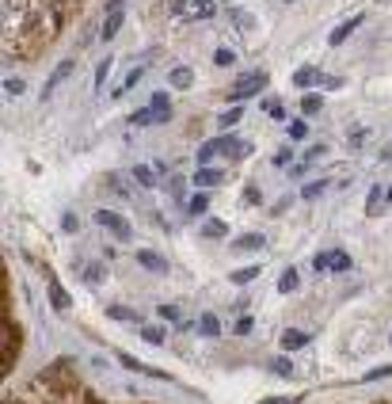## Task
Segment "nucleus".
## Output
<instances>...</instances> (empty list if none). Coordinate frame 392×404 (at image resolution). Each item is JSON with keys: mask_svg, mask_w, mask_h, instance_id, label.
Listing matches in <instances>:
<instances>
[{"mask_svg": "<svg viewBox=\"0 0 392 404\" xmlns=\"http://www.w3.org/2000/svg\"><path fill=\"white\" fill-rule=\"evenodd\" d=\"M133 180H138L141 187H153V183H156V172H153L149 164H138V168H133Z\"/></svg>", "mask_w": 392, "mask_h": 404, "instance_id": "nucleus-20", "label": "nucleus"}, {"mask_svg": "<svg viewBox=\"0 0 392 404\" xmlns=\"http://www.w3.org/2000/svg\"><path fill=\"white\" fill-rule=\"evenodd\" d=\"M225 233H229V225H225V222H217V217H210V222H206V237L221 240Z\"/></svg>", "mask_w": 392, "mask_h": 404, "instance_id": "nucleus-27", "label": "nucleus"}, {"mask_svg": "<svg viewBox=\"0 0 392 404\" xmlns=\"http://www.w3.org/2000/svg\"><path fill=\"white\" fill-rule=\"evenodd\" d=\"M267 88V73L263 69H252V73H244V76H237V84H232L225 96L232 99V103H244V99H252V96H259V92Z\"/></svg>", "mask_w": 392, "mask_h": 404, "instance_id": "nucleus-1", "label": "nucleus"}, {"mask_svg": "<svg viewBox=\"0 0 392 404\" xmlns=\"http://www.w3.org/2000/svg\"><path fill=\"white\" fill-rule=\"evenodd\" d=\"M389 202H392V187H389Z\"/></svg>", "mask_w": 392, "mask_h": 404, "instance_id": "nucleus-44", "label": "nucleus"}, {"mask_svg": "<svg viewBox=\"0 0 392 404\" xmlns=\"http://www.w3.org/2000/svg\"><path fill=\"white\" fill-rule=\"evenodd\" d=\"M141 76H145V69H133V73H130V76H126V84H122V92H130V88H133V84H138V81H141Z\"/></svg>", "mask_w": 392, "mask_h": 404, "instance_id": "nucleus-36", "label": "nucleus"}, {"mask_svg": "<svg viewBox=\"0 0 392 404\" xmlns=\"http://www.w3.org/2000/svg\"><path fill=\"white\" fill-rule=\"evenodd\" d=\"M232 19H237V23H240V27H252V23H255V19H252V16H248V12H232Z\"/></svg>", "mask_w": 392, "mask_h": 404, "instance_id": "nucleus-39", "label": "nucleus"}, {"mask_svg": "<svg viewBox=\"0 0 392 404\" xmlns=\"http://www.w3.org/2000/svg\"><path fill=\"white\" fill-rule=\"evenodd\" d=\"M46 294H50V306L58 309V313H69V306H73V297H69V290L61 286L58 279H50V286H46Z\"/></svg>", "mask_w": 392, "mask_h": 404, "instance_id": "nucleus-4", "label": "nucleus"}, {"mask_svg": "<svg viewBox=\"0 0 392 404\" xmlns=\"http://www.w3.org/2000/svg\"><path fill=\"white\" fill-rule=\"evenodd\" d=\"M168 84H172V88H179V92H187L190 84H195V73H190L187 65H179V69H172V73H168Z\"/></svg>", "mask_w": 392, "mask_h": 404, "instance_id": "nucleus-12", "label": "nucleus"}, {"mask_svg": "<svg viewBox=\"0 0 392 404\" xmlns=\"http://www.w3.org/2000/svg\"><path fill=\"white\" fill-rule=\"evenodd\" d=\"M255 275H263V271H259V264H248V267H237V271H232L229 279L237 282V286H248V282H255Z\"/></svg>", "mask_w": 392, "mask_h": 404, "instance_id": "nucleus-15", "label": "nucleus"}, {"mask_svg": "<svg viewBox=\"0 0 392 404\" xmlns=\"http://www.w3.org/2000/svg\"><path fill=\"white\" fill-rule=\"evenodd\" d=\"M240 118H244V107H240V103H237V107H232V111H225V115L217 118V126H221V130H232V126H237Z\"/></svg>", "mask_w": 392, "mask_h": 404, "instance_id": "nucleus-17", "label": "nucleus"}, {"mask_svg": "<svg viewBox=\"0 0 392 404\" xmlns=\"http://www.w3.org/2000/svg\"><path fill=\"white\" fill-rule=\"evenodd\" d=\"M73 69H76V61H73V58H65V61H61V65L54 69V73H50V81H46V92H42V96H54V88H58L61 81H69V76H73Z\"/></svg>", "mask_w": 392, "mask_h": 404, "instance_id": "nucleus-6", "label": "nucleus"}, {"mask_svg": "<svg viewBox=\"0 0 392 404\" xmlns=\"http://www.w3.org/2000/svg\"><path fill=\"white\" fill-rule=\"evenodd\" d=\"M294 84H297V88H312V84H327V76L320 73V69H297Z\"/></svg>", "mask_w": 392, "mask_h": 404, "instance_id": "nucleus-9", "label": "nucleus"}, {"mask_svg": "<svg viewBox=\"0 0 392 404\" xmlns=\"http://www.w3.org/2000/svg\"><path fill=\"white\" fill-rule=\"evenodd\" d=\"M76 225H80V222H76L73 214H65V217H61V229H65V233H76Z\"/></svg>", "mask_w": 392, "mask_h": 404, "instance_id": "nucleus-38", "label": "nucleus"}, {"mask_svg": "<svg viewBox=\"0 0 392 404\" xmlns=\"http://www.w3.org/2000/svg\"><path fill=\"white\" fill-rule=\"evenodd\" d=\"M267 115L270 118H282V103H267Z\"/></svg>", "mask_w": 392, "mask_h": 404, "instance_id": "nucleus-41", "label": "nucleus"}, {"mask_svg": "<svg viewBox=\"0 0 392 404\" xmlns=\"http://www.w3.org/2000/svg\"><path fill=\"white\" fill-rule=\"evenodd\" d=\"M290 138L305 141V138H309V126H305V123H290Z\"/></svg>", "mask_w": 392, "mask_h": 404, "instance_id": "nucleus-30", "label": "nucleus"}, {"mask_svg": "<svg viewBox=\"0 0 392 404\" xmlns=\"http://www.w3.org/2000/svg\"><path fill=\"white\" fill-rule=\"evenodd\" d=\"M16 343H19V328L8 313H4V370L16 363Z\"/></svg>", "mask_w": 392, "mask_h": 404, "instance_id": "nucleus-3", "label": "nucleus"}, {"mask_svg": "<svg viewBox=\"0 0 392 404\" xmlns=\"http://www.w3.org/2000/svg\"><path fill=\"white\" fill-rule=\"evenodd\" d=\"M327 271H351V256L347 252H331L327 256Z\"/></svg>", "mask_w": 392, "mask_h": 404, "instance_id": "nucleus-19", "label": "nucleus"}, {"mask_svg": "<svg viewBox=\"0 0 392 404\" xmlns=\"http://www.w3.org/2000/svg\"><path fill=\"white\" fill-rule=\"evenodd\" d=\"M305 343H309V332H297V328L282 332V351H301Z\"/></svg>", "mask_w": 392, "mask_h": 404, "instance_id": "nucleus-13", "label": "nucleus"}, {"mask_svg": "<svg viewBox=\"0 0 392 404\" xmlns=\"http://www.w3.org/2000/svg\"><path fill=\"white\" fill-rule=\"evenodd\" d=\"M237 332L244 336V332H252V317H240V324H237Z\"/></svg>", "mask_w": 392, "mask_h": 404, "instance_id": "nucleus-40", "label": "nucleus"}, {"mask_svg": "<svg viewBox=\"0 0 392 404\" xmlns=\"http://www.w3.org/2000/svg\"><path fill=\"white\" fill-rule=\"evenodd\" d=\"M297 401H301V396H267L263 404H297Z\"/></svg>", "mask_w": 392, "mask_h": 404, "instance_id": "nucleus-37", "label": "nucleus"}, {"mask_svg": "<svg viewBox=\"0 0 392 404\" xmlns=\"http://www.w3.org/2000/svg\"><path fill=\"white\" fill-rule=\"evenodd\" d=\"M141 339H145V343H153V347H160V343H164V328L149 324V328H141Z\"/></svg>", "mask_w": 392, "mask_h": 404, "instance_id": "nucleus-25", "label": "nucleus"}, {"mask_svg": "<svg viewBox=\"0 0 392 404\" xmlns=\"http://www.w3.org/2000/svg\"><path fill=\"white\" fill-rule=\"evenodd\" d=\"M149 107L156 111V123H168V118H172V103H168V92H156V96L149 99Z\"/></svg>", "mask_w": 392, "mask_h": 404, "instance_id": "nucleus-10", "label": "nucleus"}, {"mask_svg": "<svg viewBox=\"0 0 392 404\" xmlns=\"http://www.w3.org/2000/svg\"><path fill=\"white\" fill-rule=\"evenodd\" d=\"M198 328H202V336H221V324H217V317H213V313H206L202 317V321H198Z\"/></svg>", "mask_w": 392, "mask_h": 404, "instance_id": "nucleus-21", "label": "nucleus"}, {"mask_svg": "<svg viewBox=\"0 0 392 404\" xmlns=\"http://www.w3.org/2000/svg\"><path fill=\"white\" fill-rule=\"evenodd\" d=\"M270 370L278 374V378H294V363H290V359H274V363H270Z\"/></svg>", "mask_w": 392, "mask_h": 404, "instance_id": "nucleus-26", "label": "nucleus"}, {"mask_svg": "<svg viewBox=\"0 0 392 404\" xmlns=\"http://www.w3.org/2000/svg\"><path fill=\"white\" fill-rule=\"evenodd\" d=\"M213 61H217L221 69H229V65H237V54H232V50H225V46H221L217 54H213Z\"/></svg>", "mask_w": 392, "mask_h": 404, "instance_id": "nucleus-28", "label": "nucleus"}, {"mask_svg": "<svg viewBox=\"0 0 392 404\" xmlns=\"http://www.w3.org/2000/svg\"><path fill=\"white\" fill-rule=\"evenodd\" d=\"M324 187H327V180H316V183H309V187H305L301 195H305V198H316V195H320V191H324Z\"/></svg>", "mask_w": 392, "mask_h": 404, "instance_id": "nucleus-33", "label": "nucleus"}, {"mask_svg": "<svg viewBox=\"0 0 392 404\" xmlns=\"http://www.w3.org/2000/svg\"><path fill=\"white\" fill-rule=\"evenodd\" d=\"M381 198H384V195H381V187H373V191H369V202H366V210H369V214H373V210L381 206Z\"/></svg>", "mask_w": 392, "mask_h": 404, "instance_id": "nucleus-34", "label": "nucleus"}, {"mask_svg": "<svg viewBox=\"0 0 392 404\" xmlns=\"http://www.w3.org/2000/svg\"><path fill=\"white\" fill-rule=\"evenodd\" d=\"M111 4H115V8H118V4H122V0H111Z\"/></svg>", "mask_w": 392, "mask_h": 404, "instance_id": "nucleus-43", "label": "nucleus"}, {"mask_svg": "<svg viewBox=\"0 0 392 404\" xmlns=\"http://www.w3.org/2000/svg\"><path fill=\"white\" fill-rule=\"evenodd\" d=\"M122 8H111V16H107V23H103V31H99V39H103V42H111V39H115V34H118V27H122Z\"/></svg>", "mask_w": 392, "mask_h": 404, "instance_id": "nucleus-11", "label": "nucleus"}, {"mask_svg": "<svg viewBox=\"0 0 392 404\" xmlns=\"http://www.w3.org/2000/svg\"><path fill=\"white\" fill-rule=\"evenodd\" d=\"M130 123H133V126H156V111H153V107H138V111L130 115Z\"/></svg>", "mask_w": 392, "mask_h": 404, "instance_id": "nucleus-18", "label": "nucleus"}, {"mask_svg": "<svg viewBox=\"0 0 392 404\" xmlns=\"http://www.w3.org/2000/svg\"><path fill=\"white\" fill-rule=\"evenodd\" d=\"M96 222L103 225V229H111L118 240H130L133 237V229H130V222H126L122 214H115V210H96Z\"/></svg>", "mask_w": 392, "mask_h": 404, "instance_id": "nucleus-2", "label": "nucleus"}, {"mask_svg": "<svg viewBox=\"0 0 392 404\" xmlns=\"http://www.w3.org/2000/svg\"><path fill=\"white\" fill-rule=\"evenodd\" d=\"M4 92H8V96H19V92H23V81H19V76H8V81H4Z\"/></svg>", "mask_w": 392, "mask_h": 404, "instance_id": "nucleus-31", "label": "nucleus"}, {"mask_svg": "<svg viewBox=\"0 0 392 404\" xmlns=\"http://www.w3.org/2000/svg\"><path fill=\"white\" fill-rule=\"evenodd\" d=\"M160 317L164 321H175V306H160Z\"/></svg>", "mask_w": 392, "mask_h": 404, "instance_id": "nucleus-42", "label": "nucleus"}, {"mask_svg": "<svg viewBox=\"0 0 392 404\" xmlns=\"http://www.w3.org/2000/svg\"><path fill=\"white\" fill-rule=\"evenodd\" d=\"M187 210H190V214H206V210H210V195H206V191H198V195L187 202Z\"/></svg>", "mask_w": 392, "mask_h": 404, "instance_id": "nucleus-22", "label": "nucleus"}, {"mask_svg": "<svg viewBox=\"0 0 392 404\" xmlns=\"http://www.w3.org/2000/svg\"><path fill=\"white\" fill-rule=\"evenodd\" d=\"M358 27H362V16H351L347 23H339V27H335V31H331V39H327V42H331V46H339V42H347L354 31H358Z\"/></svg>", "mask_w": 392, "mask_h": 404, "instance_id": "nucleus-8", "label": "nucleus"}, {"mask_svg": "<svg viewBox=\"0 0 392 404\" xmlns=\"http://www.w3.org/2000/svg\"><path fill=\"white\" fill-rule=\"evenodd\" d=\"M138 264L145 267V271H153V275H168V259H164L160 252H149V248H141V252H138Z\"/></svg>", "mask_w": 392, "mask_h": 404, "instance_id": "nucleus-5", "label": "nucleus"}, {"mask_svg": "<svg viewBox=\"0 0 392 404\" xmlns=\"http://www.w3.org/2000/svg\"><path fill=\"white\" fill-rule=\"evenodd\" d=\"M297 286H301V275H297V267H286V271H282V279H278V290H282V294H294Z\"/></svg>", "mask_w": 392, "mask_h": 404, "instance_id": "nucleus-16", "label": "nucleus"}, {"mask_svg": "<svg viewBox=\"0 0 392 404\" xmlns=\"http://www.w3.org/2000/svg\"><path fill=\"white\" fill-rule=\"evenodd\" d=\"M381 378H392V366H377V370L366 374V381H381Z\"/></svg>", "mask_w": 392, "mask_h": 404, "instance_id": "nucleus-32", "label": "nucleus"}, {"mask_svg": "<svg viewBox=\"0 0 392 404\" xmlns=\"http://www.w3.org/2000/svg\"><path fill=\"white\" fill-rule=\"evenodd\" d=\"M190 183H195V187H213V183H221V172H217V168H198V172H195V180H190Z\"/></svg>", "mask_w": 392, "mask_h": 404, "instance_id": "nucleus-14", "label": "nucleus"}, {"mask_svg": "<svg viewBox=\"0 0 392 404\" xmlns=\"http://www.w3.org/2000/svg\"><path fill=\"white\" fill-rule=\"evenodd\" d=\"M232 248L237 252H259V248H267V237L263 233H244V237L232 240Z\"/></svg>", "mask_w": 392, "mask_h": 404, "instance_id": "nucleus-7", "label": "nucleus"}, {"mask_svg": "<svg viewBox=\"0 0 392 404\" xmlns=\"http://www.w3.org/2000/svg\"><path fill=\"white\" fill-rule=\"evenodd\" d=\"M107 317H111V321H138V313L126 309V306H107Z\"/></svg>", "mask_w": 392, "mask_h": 404, "instance_id": "nucleus-23", "label": "nucleus"}, {"mask_svg": "<svg viewBox=\"0 0 392 404\" xmlns=\"http://www.w3.org/2000/svg\"><path fill=\"white\" fill-rule=\"evenodd\" d=\"M80 279H88V286H103V267H99V264H88Z\"/></svg>", "mask_w": 392, "mask_h": 404, "instance_id": "nucleus-24", "label": "nucleus"}, {"mask_svg": "<svg viewBox=\"0 0 392 404\" xmlns=\"http://www.w3.org/2000/svg\"><path fill=\"white\" fill-rule=\"evenodd\" d=\"M107 73H111V61H99V69H96V88H103Z\"/></svg>", "mask_w": 392, "mask_h": 404, "instance_id": "nucleus-35", "label": "nucleus"}, {"mask_svg": "<svg viewBox=\"0 0 392 404\" xmlns=\"http://www.w3.org/2000/svg\"><path fill=\"white\" fill-rule=\"evenodd\" d=\"M320 107H324V99H320V96H305L301 99V111H305V115H316Z\"/></svg>", "mask_w": 392, "mask_h": 404, "instance_id": "nucleus-29", "label": "nucleus"}]
</instances>
